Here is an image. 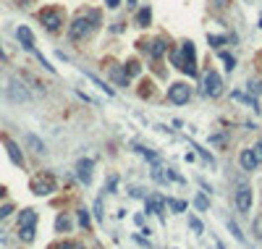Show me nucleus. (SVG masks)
<instances>
[{"mask_svg":"<svg viewBox=\"0 0 262 249\" xmlns=\"http://www.w3.org/2000/svg\"><path fill=\"white\" fill-rule=\"evenodd\" d=\"M171 61H173L176 68L189 73V76L196 73V53H194L192 42H181V53H171Z\"/></svg>","mask_w":262,"mask_h":249,"instance_id":"nucleus-1","label":"nucleus"},{"mask_svg":"<svg viewBox=\"0 0 262 249\" xmlns=\"http://www.w3.org/2000/svg\"><path fill=\"white\" fill-rule=\"evenodd\" d=\"M95 24H100V11H89L87 16L73 18L71 26H68V40H73V42L84 40V37L92 32V26H95Z\"/></svg>","mask_w":262,"mask_h":249,"instance_id":"nucleus-2","label":"nucleus"},{"mask_svg":"<svg viewBox=\"0 0 262 249\" xmlns=\"http://www.w3.org/2000/svg\"><path fill=\"white\" fill-rule=\"evenodd\" d=\"M40 21L48 32H58L63 26V11L61 8H42L40 11Z\"/></svg>","mask_w":262,"mask_h":249,"instance_id":"nucleus-3","label":"nucleus"},{"mask_svg":"<svg viewBox=\"0 0 262 249\" xmlns=\"http://www.w3.org/2000/svg\"><path fill=\"white\" fill-rule=\"evenodd\" d=\"M192 97V87L186 84V81H173L171 87H168V100H171L173 105H186Z\"/></svg>","mask_w":262,"mask_h":249,"instance_id":"nucleus-4","label":"nucleus"},{"mask_svg":"<svg viewBox=\"0 0 262 249\" xmlns=\"http://www.w3.org/2000/svg\"><path fill=\"white\" fill-rule=\"evenodd\" d=\"M32 191L37 197H48L55 191V179L50 176V173H40V176L32 179Z\"/></svg>","mask_w":262,"mask_h":249,"instance_id":"nucleus-5","label":"nucleus"},{"mask_svg":"<svg viewBox=\"0 0 262 249\" xmlns=\"http://www.w3.org/2000/svg\"><path fill=\"white\" fill-rule=\"evenodd\" d=\"M252 189L247 187V184H241L239 187V191H236V210L241 215H249V210H252Z\"/></svg>","mask_w":262,"mask_h":249,"instance_id":"nucleus-6","label":"nucleus"},{"mask_svg":"<svg viewBox=\"0 0 262 249\" xmlns=\"http://www.w3.org/2000/svg\"><path fill=\"white\" fill-rule=\"evenodd\" d=\"M204 92H207L210 97H218L220 92H223V79H220L215 71H207V73H204Z\"/></svg>","mask_w":262,"mask_h":249,"instance_id":"nucleus-7","label":"nucleus"},{"mask_svg":"<svg viewBox=\"0 0 262 249\" xmlns=\"http://www.w3.org/2000/svg\"><path fill=\"white\" fill-rule=\"evenodd\" d=\"M3 144H5V150H8V158H11L13 165H18V168H24V155L21 150H18V144L13 139H8V136H3Z\"/></svg>","mask_w":262,"mask_h":249,"instance_id":"nucleus-8","label":"nucleus"},{"mask_svg":"<svg viewBox=\"0 0 262 249\" xmlns=\"http://www.w3.org/2000/svg\"><path fill=\"white\" fill-rule=\"evenodd\" d=\"M8 97H11L13 103H26V100H29V92L18 84V81H8Z\"/></svg>","mask_w":262,"mask_h":249,"instance_id":"nucleus-9","label":"nucleus"},{"mask_svg":"<svg viewBox=\"0 0 262 249\" xmlns=\"http://www.w3.org/2000/svg\"><path fill=\"white\" fill-rule=\"evenodd\" d=\"M16 37H18V42H21L29 53H34V50H37V48H34V34H32L29 26H18V29H16Z\"/></svg>","mask_w":262,"mask_h":249,"instance_id":"nucleus-10","label":"nucleus"},{"mask_svg":"<svg viewBox=\"0 0 262 249\" xmlns=\"http://www.w3.org/2000/svg\"><path fill=\"white\" fill-rule=\"evenodd\" d=\"M92 168H95V163H92L89 158H81V160L76 163V173H79L81 184H89V181H92Z\"/></svg>","mask_w":262,"mask_h":249,"instance_id":"nucleus-11","label":"nucleus"},{"mask_svg":"<svg viewBox=\"0 0 262 249\" xmlns=\"http://www.w3.org/2000/svg\"><path fill=\"white\" fill-rule=\"evenodd\" d=\"M239 163H241V168H244V171H257V163H260V158H257V155H255V150H244V152H241L239 155Z\"/></svg>","mask_w":262,"mask_h":249,"instance_id":"nucleus-12","label":"nucleus"},{"mask_svg":"<svg viewBox=\"0 0 262 249\" xmlns=\"http://www.w3.org/2000/svg\"><path fill=\"white\" fill-rule=\"evenodd\" d=\"M149 45V55L157 61V58H163V53L168 50V45H165V40L163 37H157V40H152V42H147Z\"/></svg>","mask_w":262,"mask_h":249,"instance_id":"nucleus-13","label":"nucleus"},{"mask_svg":"<svg viewBox=\"0 0 262 249\" xmlns=\"http://www.w3.org/2000/svg\"><path fill=\"white\" fill-rule=\"evenodd\" d=\"M147 213H155V215L160 218V220L165 218V207H163V199L157 197V194H155L152 199H147Z\"/></svg>","mask_w":262,"mask_h":249,"instance_id":"nucleus-14","label":"nucleus"},{"mask_svg":"<svg viewBox=\"0 0 262 249\" xmlns=\"http://www.w3.org/2000/svg\"><path fill=\"white\" fill-rule=\"evenodd\" d=\"M34 226H37V213L34 210H24L18 215V228H34Z\"/></svg>","mask_w":262,"mask_h":249,"instance_id":"nucleus-15","label":"nucleus"},{"mask_svg":"<svg viewBox=\"0 0 262 249\" xmlns=\"http://www.w3.org/2000/svg\"><path fill=\"white\" fill-rule=\"evenodd\" d=\"M108 71H110V76H113V81H116L118 87H126V79H129V76H126V71H121L116 63H110Z\"/></svg>","mask_w":262,"mask_h":249,"instance_id":"nucleus-16","label":"nucleus"},{"mask_svg":"<svg viewBox=\"0 0 262 249\" xmlns=\"http://www.w3.org/2000/svg\"><path fill=\"white\" fill-rule=\"evenodd\" d=\"M149 21H152V8L144 5L142 11L136 13V26H142V29H144V26H149Z\"/></svg>","mask_w":262,"mask_h":249,"instance_id":"nucleus-17","label":"nucleus"},{"mask_svg":"<svg viewBox=\"0 0 262 249\" xmlns=\"http://www.w3.org/2000/svg\"><path fill=\"white\" fill-rule=\"evenodd\" d=\"M124 71H126V76H139V73H142V63L139 61H126V66H124Z\"/></svg>","mask_w":262,"mask_h":249,"instance_id":"nucleus-18","label":"nucleus"},{"mask_svg":"<svg viewBox=\"0 0 262 249\" xmlns=\"http://www.w3.org/2000/svg\"><path fill=\"white\" fill-rule=\"evenodd\" d=\"M26 144H29L34 152H45V144H42V139H40V136H34V134H26Z\"/></svg>","mask_w":262,"mask_h":249,"instance_id":"nucleus-19","label":"nucleus"},{"mask_svg":"<svg viewBox=\"0 0 262 249\" xmlns=\"http://www.w3.org/2000/svg\"><path fill=\"white\" fill-rule=\"evenodd\" d=\"M228 231H231V236L236 239V242H241V244H247V239H244V234H241V228L233 223V220H228Z\"/></svg>","mask_w":262,"mask_h":249,"instance_id":"nucleus-20","label":"nucleus"},{"mask_svg":"<svg viewBox=\"0 0 262 249\" xmlns=\"http://www.w3.org/2000/svg\"><path fill=\"white\" fill-rule=\"evenodd\" d=\"M134 150H136L139 155H144V158H147L149 163H157V152H152V150H147V147H142V144H134Z\"/></svg>","mask_w":262,"mask_h":249,"instance_id":"nucleus-21","label":"nucleus"},{"mask_svg":"<svg viewBox=\"0 0 262 249\" xmlns=\"http://www.w3.org/2000/svg\"><path fill=\"white\" fill-rule=\"evenodd\" d=\"M189 228H192V231H194V236H202L204 234V226H202V220L199 218H189Z\"/></svg>","mask_w":262,"mask_h":249,"instance_id":"nucleus-22","label":"nucleus"},{"mask_svg":"<svg viewBox=\"0 0 262 249\" xmlns=\"http://www.w3.org/2000/svg\"><path fill=\"white\" fill-rule=\"evenodd\" d=\"M87 76H89V81H92V84H95V87H100L102 92H105V95H110V97H113V89H110L108 84H102V81L95 76V73H89V71H87Z\"/></svg>","mask_w":262,"mask_h":249,"instance_id":"nucleus-23","label":"nucleus"},{"mask_svg":"<svg viewBox=\"0 0 262 249\" xmlns=\"http://www.w3.org/2000/svg\"><path fill=\"white\" fill-rule=\"evenodd\" d=\"M55 228H58V231H71V218H68V215H58V220H55Z\"/></svg>","mask_w":262,"mask_h":249,"instance_id":"nucleus-24","label":"nucleus"},{"mask_svg":"<svg viewBox=\"0 0 262 249\" xmlns=\"http://www.w3.org/2000/svg\"><path fill=\"white\" fill-rule=\"evenodd\" d=\"M231 97L236 100V103H247V105H252V108H257V103H255L252 97H247L244 92H231Z\"/></svg>","mask_w":262,"mask_h":249,"instance_id":"nucleus-25","label":"nucleus"},{"mask_svg":"<svg viewBox=\"0 0 262 249\" xmlns=\"http://www.w3.org/2000/svg\"><path fill=\"white\" fill-rule=\"evenodd\" d=\"M194 150H196V152H199V155H202V158H204V163H207V165H210V168H215V158H212V155H210L207 150H204V147H199V144H194Z\"/></svg>","mask_w":262,"mask_h":249,"instance_id":"nucleus-26","label":"nucleus"},{"mask_svg":"<svg viewBox=\"0 0 262 249\" xmlns=\"http://www.w3.org/2000/svg\"><path fill=\"white\" fill-rule=\"evenodd\" d=\"M220 61L226 63V71H233V68H236V58H233L231 53H220Z\"/></svg>","mask_w":262,"mask_h":249,"instance_id":"nucleus-27","label":"nucleus"},{"mask_svg":"<svg viewBox=\"0 0 262 249\" xmlns=\"http://www.w3.org/2000/svg\"><path fill=\"white\" fill-rule=\"evenodd\" d=\"M18 236H21V242H34V228H18Z\"/></svg>","mask_w":262,"mask_h":249,"instance_id":"nucleus-28","label":"nucleus"},{"mask_svg":"<svg viewBox=\"0 0 262 249\" xmlns=\"http://www.w3.org/2000/svg\"><path fill=\"white\" fill-rule=\"evenodd\" d=\"M168 207H171L173 213H184V210H186V202H184V199H171V202H168Z\"/></svg>","mask_w":262,"mask_h":249,"instance_id":"nucleus-29","label":"nucleus"},{"mask_svg":"<svg viewBox=\"0 0 262 249\" xmlns=\"http://www.w3.org/2000/svg\"><path fill=\"white\" fill-rule=\"evenodd\" d=\"M228 40H231V37H215V34H210V37H207V42L212 45V48H220V45H226Z\"/></svg>","mask_w":262,"mask_h":249,"instance_id":"nucleus-30","label":"nucleus"},{"mask_svg":"<svg viewBox=\"0 0 262 249\" xmlns=\"http://www.w3.org/2000/svg\"><path fill=\"white\" fill-rule=\"evenodd\" d=\"M194 205H196V207H199V210H207V207H210V202H207V197L196 194V197H194Z\"/></svg>","mask_w":262,"mask_h":249,"instance_id":"nucleus-31","label":"nucleus"},{"mask_svg":"<svg viewBox=\"0 0 262 249\" xmlns=\"http://www.w3.org/2000/svg\"><path fill=\"white\" fill-rule=\"evenodd\" d=\"M79 223H81V228H89V213L87 210H79Z\"/></svg>","mask_w":262,"mask_h":249,"instance_id":"nucleus-32","label":"nucleus"},{"mask_svg":"<svg viewBox=\"0 0 262 249\" xmlns=\"http://www.w3.org/2000/svg\"><path fill=\"white\" fill-rule=\"evenodd\" d=\"M53 249H84V247H81V244H76V242H63V244L53 247Z\"/></svg>","mask_w":262,"mask_h":249,"instance_id":"nucleus-33","label":"nucleus"},{"mask_svg":"<svg viewBox=\"0 0 262 249\" xmlns=\"http://www.w3.org/2000/svg\"><path fill=\"white\" fill-rule=\"evenodd\" d=\"M11 213H13V205H3V207H0V220H3V218H8Z\"/></svg>","mask_w":262,"mask_h":249,"instance_id":"nucleus-34","label":"nucleus"},{"mask_svg":"<svg viewBox=\"0 0 262 249\" xmlns=\"http://www.w3.org/2000/svg\"><path fill=\"white\" fill-rule=\"evenodd\" d=\"M249 92H252V95L262 92V81H249Z\"/></svg>","mask_w":262,"mask_h":249,"instance_id":"nucleus-35","label":"nucleus"},{"mask_svg":"<svg viewBox=\"0 0 262 249\" xmlns=\"http://www.w3.org/2000/svg\"><path fill=\"white\" fill-rule=\"evenodd\" d=\"M95 218H97V220H102V199H97V202H95Z\"/></svg>","mask_w":262,"mask_h":249,"instance_id":"nucleus-36","label":"nucleus"},{"mask_svg":"<svg viewBox=\"0 0 262 249\" xmlns=\"http://www.w3.org/2000/svg\"><path fill=\"white\" fill-rule=\"evenodd\" d=\"M168 179H171V181H179V184L184 181V179L179 176V173H173V171H168Z\"/></svg>","mask_w":262,"mask_h":249,"instance_id":"nucleus-37","label":"nucleus"},{"mask_svg":"<svg viewBox=\"0 0 262 249\" xmlns=\"http://www.w3.org/2000/svg\"><path fill=\"white\" fill-rule=\"evenodd\" d=\"M255 155L262 160V139H260V142H257V147H255Z\"/></svg>","mask_w":262,"mask_h":249,"instance_id":"nucleus-38","label":"nucleus"},{"mask_svg":"<svg viewBox=\"0 0 262 249\" xmlns=\"http://www.w3.org/2000/svg\"><path fill=\"white\" fill-rule=\"evenodd\" d=\"M105 5H108V8H118L121 0H105Z\"/></svg>","mask_w":262,"mask_h":249,"instance_id":"nucleus-39","label":"nucleus"},{"mask_svg":"<svg viewBox=\"0 0 262 249\" xmlns=\"http://www.w3.org/2000/svg\"><path fill=\"white\" fill-rule=\"evenodd\" d=\"M152 179H155V181H160V184L165 181V179H163V173H160V171H152Z\"/></svg>","mask_w":262,"mask_h":249,"instance_id":"nucleus-40","label":"nucleus"},{"mask_svg":"<svg viewBox=\"0 0 262 249\" xmlns=\"http://www.w3.org/2000/svg\"><path fill=\"white\" fill-rule=\"evenodd\" d=\"M0 61H8V55H5V50H3V45H0Z\"/></svg>","mask_w":262,"mask_h":249,"instance_id":"nucleus-41","label":"nucleus"},{"mask_svg":"<svg viewBox=\"0 0 262 249\" xmlns=\"http://www.w3.org/2000/svg\"><path fill=\"white\" fill-rule=\"evenodd\" d=\"M0 197H5V187H0Z\"/></svg>","mask_w":262,"mask_h":249,"instance_id":"nucleus-42","label":"nucleus"}]
</instances>
